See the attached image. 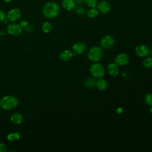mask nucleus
<instances>
[{
    "label": "nucleus",
    "mask_w": 152,
    "mask_h": 152,
    "mask_svg": "<svg viewBox=\"0 0 152 152\" xmlns=\"http://www.w3.org/2000/svg\"><path fill=\"white\" fill-rule=\"evenodd\" d=\"M59 12V7L55 2L46 3L43 8V14L47 18L56 17Z\"/></svg>",
    "instance_id": "f257e3e1"
},
{
    "label": "nucleus",
    "mask_w": 152,
    "mask_h": 152,
    "mask_svg": "<svg viewBox=\"0 0 152 152\" xmlns=\"http://www.w3.org/2000/svg\"><path fill=\"white\" fill-rule=\"evenodd\" d=\"M18 104V100L13 96H6L0 100V106L5 110L15 108Z\"/></svg>",
    "instance_id": "f03ea898"
},
{
    "label": "nucleus",
    "mask_w": 152,
    "mask_h": 152,
    "mask_svg": "<svg viewBox=\"0 0 152 152\" xmlns=\"http://www.w3.org/2000/svg\"><path fill=\"white\" fill-rule=\"evenodd\" d=\"M103 54V50L99 46H93L88 50L87 56L89 60L96 62L102 59Z\"/></svg>",
    "instance_id": "7ed1b4c3"
},
{
    "label": "nucleus",
    "mask_w": 152,
    "mask_h": 152,
    "mask_svg": "<svg viewBox=\"0 0 152 152\" xmlns=\"http://www.w3.org/2000/svg\"><path fill=\"white\" fill-rule=\"evenodd\" d=\"M90 71L91 74L96 78H100L104 74V69L103 66L99 63L93 64L90 68Z\"/></svg>",
    "instance_id": "20e7f679"
},
{
    "label": "nucleus",
    "mask_w": 152,
    "mask_h": 152,
    "mask_svg": "<svg viewBox=\"0 0 152 152\" xmlns=\"http://www.w3.org/2000/svg\"><path fill=\"white\" fill-rule=\"evenodd\" d=\"M21 16V11L17 8H12L11 9L8 13L7 15V20L11 22H14L17 21Z\"/></svg>",
    "instance_id": "39448f33"
},
{
    "label": "nucleus",
    "mask_w": 152,
    "mask_h": 152,
    "mask_svg": "<svg viewBox=\"0 0 152 152\" xmlns=\"http://www.w3.org/2000/svg\"><path fill=\"white\" fill-rule=\"evenodd\" d=\"M115 43L114 38L110 35H107L103 37L100 42L101 46L104 49H110L113 47Z\"/></svg>",
    "instance_id": "423d86ee"
},
{
    "label": "nucleus",
    "mask_w": 152,
    "mask_h": 152,
    "mask_svg": "<svg viewBox=\"0 0 152 152\" xmlns=\"http://www.w3.org/2000/svg\"><path fill=\"white\" fill-rule=\"evenodd\" d=\"M96 8L99 12L102 14H106L109 12L111 10L110 4L106 1H102L100 2L97 3Z\"/></svg>",
    "instance_id": "0eeeda50"
},
{
    "label": "nucleus",
    "mask_w": 152,
    "mask_h": 152,
    "mask_svg": "<svg viewBox=\"0 0 152 152\" xmlns=\"http://www.w3.org/2000/svg\"><path fill=\"white\" fill-rule=\"evenodd\" d=\"M7 31L12 36H18L22 32V27L17 24H11L7 27Z\"/></svg>",
    "instance_id": "6e6552de"
},
{
    "label": "nucleus",
    "mask_w": 152,
    "mask_h": 152,
    "mask_svg": "<svg viewBox=\"0 0 152 152\" xmlns=\"http://www.w3.org/2000/svg\"><path fill=\"white\" fill-rule=\"evenodd\" d=\"M135 53L139 57H145L150 53L148 48L144 45H140L135 48Z\"/></svg>",
    "instance_id": "1a4fd4ad"
},
{
    "label": "nucleus",
    "mask_w": 152,
    "mask_h": 152,
    "mask_svg": "<svg viewBox=\"0 0 152 152\" xmlns=\"http://www.w3.org/2000/svg\"><path fill=\"white\" fill-rule=\"evenodd\" d=\"M129 61V56L125 53L119 54L115 59V64L120 66L125 65L128 63Z\"/></svg>",
    "instance_id": "9d476101"
},
{
    "label": "nucleus",
    "mask_w": 152,
    "mask_h": 152,
    "mask_svg": "<svg viewBox=\"0 0 152 152\" xmlns=\"http://www.w3.org/2000/svg\"><path fill=\"white\" fill-rule=\"evenodd\" d=\"M87 49V45L85 43L79 42L75 43L72 46V50L76 54H81L86 51Z\"/></svg>",
    "instance_id": "9b49d317"
},
{
    "label": "nucleus",
    "mask_w": 152,
    "mask_h": 152,
    "mask_svg": "<svg viewBox=\"0 0 152 152\" xmlns=\"http://www.w3.org/2000/svg\"><path fill=\"white\" fill-rule=\"evenodd\" d=\"M62 5L66 10L71 11L75 8L76 2L75 0H62Z\"/></svg>",
    "instance_id": "f8f14e48"
},
{
    "label": "nucleus",
    "mask_w": 152,
    "mask_h": 152,
    "mask_svg": "<svg viewBox=\"0 0 152 152\" xmlns=\"http://www.w3.org/2000/svg\"><path fill=\"white\" fill-rule=\"evenodd\" d=\"M107 71L109 74L113 77L118 75V74H119V68L118 66V65L114 63H111L109 64L107 66Z\"/></svg>",
    "instance_id": "ddd939ff"
},
{
    "label": "nucleus",
    "mask_w": 152,
    "mask_h": 152,
    "mask_svg": "<svg viewBox=\"0 0 152 152\" xmlns=\"http://www.w3.org/2000/svg\"><path fill=\"white\" fill-rule=\"evenodd\" d=\"M11 121L12 124L15 125H19L21 124V122L23 121V116L19 113H15L12 115L11 116Z\"/></svg>",
    "instance_id": "4468645a"
},
{
    "label": "nucleus",
    "mask_w": 152,
    "mask_h": 152,
    "mask_svg": "<svg viewBox=\"0 0 152 152\" xmlns=\"http://www.w3.org/2000/svg\"><path fill=\"white\" fill-rule=\"evenodd\" d=\"M73 55L72 52L69 50H65L61 52L59 55V58L62 61H67L69 60Z\"/></svg>",
    "instance_id": "2eb2a0df"
},
{
    "label": "nucleus",
    "mask_w": 152,
    "mask_h": 152,
    "mask_svg": "<svg viewBox=\"0 0 152 152\" xmlns=\"http://www.w3.org/2000/svg\"><path fill=\"white\" fill-rule=\"evenodd\" d=\"M96 86L99 90L103 91V90H104L107 88V83L105 80L100 78H99V80L96 81Z\"/></svg>",
    "instance_id": "dca6fc26"
},
{
    "label": "nucleus",
    "mask_w": 152,
    "mask_h": 152,
    "mask_svg": "<svg viewBox=\"0 0 152 152\" xmlns=\"http://www.w3.org/2000/svg\"><path fill=\"white\" fill-rule=\"evenodd\" d=\"M98 14H99V11L97 10V8H96V7L91 8L87 12V16L88 18H95L98 15Z\"/></svg>",
    "instance_id": "f3484780"
},
{
    "label": "nucleus",
    "mask_w": 152,
    "mask_h": 152,
    "mask_svg": "<svg viewBox=\"0 0 152 152\" xmlns=\"http://www.w3.org/2000/svg\"><path fill=\"white\" fill-rule=\"evenodd\" d=\"M96 81L94 78H88L85 81V86L87 88H93L96 86Z\"/></svg>",
    "instance_id": "a211bd4d"
},
{
    "label": "nucleus",
    "mask_w": 152,
    "mask_h": 152,
    "mask_svg": "<svg viewBox=\"0 0 152 152\" xmlns=\"http://www.w3.org/2000/svg\"><path fill=\"white\" fill-rule=\"evenodd\" d=\"M142 64L146 68H151L152 67V58L148 56L143 60Z\"/></svg>",
    "instance_id": "6ab92c4d"
},
{
    "label": "nucleus",
    "mask_w": 152,
    "mask_h": 152,
    "mask_svg": "<svg viewBox=\"0 0 152 152\" xmlns=\"http://www.w3.org/2000/svg\"><path fill=\"white\" fill-rule=\"evenodd\" d=\"M42 30H43L45 33H49V32L51 31L52 26H51V24H50V23L49 22L46 21V22H45V23L42 24Z\"/></svg>",
    "instance_id": "aec40b11"
},
{
    "label": "nucleus",
    "mask_w": 152,
    "mask_h": 152,
    "mask_svg": "<svg viewBox=\"0 0 152 152\" xmlns=\"http://www.w3.org/2000/svg\"><path fill=\"white\" fill-rule=\"evenodd\" d=\"M20 134L19 133L15 132H11L7 136V139L9 141H15L17 140H18L20 138Z\"/></svg>",
    "instance_id": "412c9836"
},
{
    "label": "nucleus",
    "mask_w": 152,
    "mask_h": 152,
    "mask_svg": "<svg viewBox=\"0 0 152 152\" xmlns=\"http://www.w3.org/2000/svg\"><path fill=\"white\" fill-rule=\"evenodd\" d=\"M84 2L89 7H96L97 5V0H84Z\"/></svg>",
    "instance_id": "4be33fe9"
},
{
    "label": "nucleus",
    "mask_w": 152,
    "mask_h": 152,
    "mask_svg": "<svg viewBox=\"0 0 152 152\" xmlns=\"http://www.w3.org/2000/svg\"><path fill=\"white\" fill-rule=\"evenodd\" d=\"M144 102L147 104L152 106V93H148L145 95L144 97Z\"/></svg>",
    "instance_id": "5701e85b"
},
{
    "label": "nucleus",
    "mask_w": 152,
    "mask_h": 152,
    "mask_svg": "<svg viewBox=\"0 0 152 152\" xmlns=\"http://www.w3.org/2000/svg\"><path fill=\"white\" fill-rule=\"evenodd\" d=\"M75 13L79 16L83 15L85 13V10L82 7H78L75 10Z\"/></svg>",
    "instance_id": "b1692460"
},
{
    "label": "nucleus",
    "mask_w": 152,
    "mask_h": 152,
    "mask_svg": "<svg viewBox=\"0 0 152 152\" xmlns=\"http://www.w3.org/2000/svg\"><path fill=\"white\" fill-rule=\"evenodd\" d=\"M6 151H7L6 146L2 143H0V152H6Z\"/></svg>",
    "instance_id": "393cba45"
},
{
    "label": "nucleus",
    "mask_w": 152,
    "mask_h": 152,
    "mask_svg": "<svg viewBox=\"0 0 152 152\" xmlns=\"http://www.w3.org/2000/svg\"><path fill=\"white\" fill-rule=\"evenodd\" d=\"M5 19V15L4 11L0 10V21H3Z\"/></svg>",
    "instance_id": "a878e982"
},
{
    "label": "nucleus",
    "mask_w": 152,
    "mask_h": 152,
    "mask_svg": "<svg viewBox=\"0 0 152 152\" xmlns=\"http://www.w3.org/2000/svg\"><path fill=\"white\" fill-rule=\"evenodd\" d=\"M28 25V23L26 21V20H23L20 22V26L22 27V28H25L26 27H27Z\"/></svg>",
    "instance_id": "bb28decb"
},
{
    "label": "nucleus",
    "mask_w": 152,
    "mask_h": 152,
    "mask_svg": "<svg viewBox=\"0 0 152 152\" xmlns=\"http://www.w3.org/2000/svg\"><path fill=\"white\" fill-rule=\"evenodd\" d=\"M122 111H123V109H122V108H121V107H119V108L117 109V110H116V112H117V113H118V114H121V113L122 112Z\"/></svg>",
    "instance_id": "cd10ccee"
},
{
    "label": "nucleus",
    "mask_w": 152,
    "mask_h": 152,
    "mask_svg": "<svg viewBox=\"0 0 152 152\" xmlns=\"http://www.w3.org/2000/svg\"><path fill=\"white\" fill-rule=\"evenodd\" d=\"M75 1L78 4H82L84 2V0H75Z\"/></svg>",
    "instance_id": "c85d7f7f"
},
{
    "label": "nucleus",
    "mask_w": 152,
    "mask_h": 152,
    "mask_svg": "<svg viewBox=\"0 0 152 152\" xmlns=\"http://www.w3.org/2000/svg\"><path fill=\"white\" fill-rule=\"evenodd\" d=\"M5 2H10L11 0H4Z\"/></svg>",
    "instance_id": "c756f323"
},
{
    "label": "nucleus",
    "mask_w": 152,
    "mask_h": 152,
    "mask_svg": "<svg viewBox=\"0 0 152 152\" xmlns=\"http://www.w3.org/2000/svg\"><path fill=\"white\" fill-rule=\"evenodd\" d=\"M150 112H151V113L152 114V106H151V107L150 108Z\"/></svg>",
    "instance_id": "7c9ffc66"
},
{
    "label": "nucleus",
    "mask_w": 152,
    "mask_h": 152,
    "mask_svg": "<svg viewBox=\"0 0 152 152\" xmlns=\"http://www.w3.org/2000/svg\"><path fill=\"white\" fill-rule=\"evenodd\" d=\"M151 53V55H152V50H151V53Z\"/></svg>",
    "instance_id": "2f4dec72"
}]
</instances>
